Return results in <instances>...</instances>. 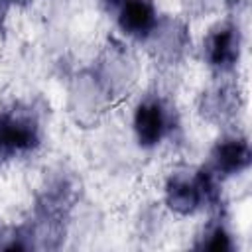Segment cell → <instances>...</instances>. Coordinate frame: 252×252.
I'll return each instance as SVG.
<instances>
[{"instance_id": "cell-10", "label": "cell", "mask_w": 252, "mask_h": 252, "mask_svg": "<svg viewBox=\"0 0 252 252\" xmlns=\"http://www.w3.org/2000/svg\"><path fill=\"white\" fill-rule=\"evenodd\" d=\"M16 4H18V0H0V33L4 32L8 14H10V10H12Z\"/></svg>"}, {"instance_id": "cell-3", "label": "cell", "mask_w": 252, "mask_h": 252, "mask_svg": "<svg viewBox=\"0 0 252 252\" xmlns=\"http://www.w3.org/2000/svg\"><path fill=\"white\" fill-rule=\"evenodd\" d=\"M169 211L189 217L201 209H213L220 203V181L203 165L199 169L171 171L163 189Z\"/></svg>"}, {"instance_id": "cell-11", "label": "cell", "mask_w": 252, "mask_h": 252, "mask_svg": "<svg viewBox=\"0 0 252 252\" xmlns=\"http://www.w3.org/2000/svg\"><path fill=\"white\" fill-rule=\"evenodd\" d=\"M26 2H32V0H18V4H26Z\"/></svg>"}, {"instance_id": "cell-5", "label": "cell", "mask_w": 252, "mask_h": 252, "mask_svg": "<svg viewBox=\"0 0 252 252\" xmlns=\"http://www.w3.org/2000/svg\"><path fill=\"white\" fill-rule=\"evenodd\" d=\"M242 53V33L234 20L217 22L203 39L205 63L217 75H228L240 61Z\"/></svg>"}, {"instance_id": "cell-2", "label": "cell", "mask_w": 252, "mask_h": 252, "mask_svg": "<svg viewBox=\"0 0 252 252\" xmlns=\"http://www.w3.org/2000/svg\"><path fill=\"white\" fill-rule=\"evenodd\" d=\"M43 142V106L37 100H14L0 108V169L26 158Z\"/></svg>"}, {"instance_id": "cell-7", "label": "cell", "mask_w": 252, "mask_h": 252, "mask_svg": "<svg viewBox=\"0 0 252 252\" xmlns=\"http://www.w3.org/2000/svg\"><path fill=\"white\" fill-rule=\"evenodd\" d=\"M250 161H252V152L248 138L238 132H232V134H224L215 142V146L209 152V159L205 167L219 181H222L226 177L240 175L242 171H246L250 167Z\"/></svg>"}, {"instance_id": "cell-4", "label": "cell", "mask_w": 252, "mask_h": 252, "mask_svg": "<svg viewBox=\"0 0 252 252\" xmlns=\"http://www.w3.org/2000/svg\"><path fill=\"white\" fill-rule=\"evenodd\" d=\"M173 114L167 100L158 93H148L134 108L132 128L140 148H158L171 132Z\"/></svg>"}, {"instance_id": "cell-1", "label": "cell", "mask_w": 252, "mask_h": 252, "mask_svg": "<svg viewBox=\"0 0 252 252\" xmlns=\"http://www.w3.org/2000/svg\"><path fill=\"white\" fill-rule=\"evenodd\" d=\"M79 185L71 173L55 171L45 179V185L39 189L35 199L33 217L30 224L35 232L37 248H55L59 246L65 234V222L71 209L77 203Z\"/></svg>"}, {"instance_id": "cell-6", "label": "cell", "mask_w": 252, "mask_h": 252, "mask_svg": "<svg viewBox=\"0 0 252 252\" xmlns=\"http://www.w3.org/2000/svg\"><path fill=\"white\" fill-rule=\"evenodd\" d=\"M108 14L114 16L120 32L136 41H148L158 28L159 16L154 0H100Z\"/></svg>"}, {"instance_id": "cell-9", "label": "cell", "mask_w": 252, "mask_h": 252, "mask_svg": "<svg viewBox=\"0 0 252 252\" xmlns=\"http://www.w3.org/2000/svg\"><path fill=\"white\" fill-rule=\"evenodd\" d=\"M197 250H211V252H232L234 250V240L232 234L226 226V222L217 217L209 220L203 228V232L197 236V242L193 244Z\"/></svg>"}, {"instance_id": "cell-8", "label": "cell", "mask_w": 252, "mask_h": 252, "mask_svg": "<svg viewBox=\"0 0 252 252\" xmlns=\"http://www.w3.org/2000/svg\"><path fill=\"white\" fill-rule=\"evenodd\" d=\"M238 112V89L228 83L220 81L207 93H203L201 114L211 122H224Z\"/></svg>"}]
</instances>
